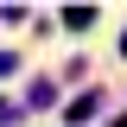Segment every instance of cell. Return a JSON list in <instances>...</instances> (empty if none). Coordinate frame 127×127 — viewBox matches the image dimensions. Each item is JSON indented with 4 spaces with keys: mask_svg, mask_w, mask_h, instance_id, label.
<instances>
[{
    "mask_svg": "<svg viewBox=\"0 0 127 127\" xmlns=\"http://www.w3.org/2000/svg\"><path fill=\"white\" fill-rule=\"evenodd\" d=\"M13 64H19V57H13V51H0V76H13Z\"/></svg>",
    "mask_w": 127,
    "mask_h": 127,
    "instance_id": "3",
    "label": "cell"
},
{
    "mask_svg": "<svg viewBox=\"0 0 127 127\" xmlns=\"http://www.w3.org/2000/svg\"><path fill=\"white\" fill-rule=\"evenodd\" d=\"M89 19H95L89 6H70V13H64V26H70V32H89Z\"/></svg>",
    "mask_w": 127,
    "mask_h": 127,
    "instance_id": "2",
    "label": "cell"
},
{
    "mask_svg": "<svg viewBox=\"0 0 127 127\" xmlns=\"http://www.w3.org/2000/svg\"><path fill=\"white\" fill-rule=\"evenodd\" d=\"M114 127H127V114H121V121H114Z\"/></svg>",
    "mask_w": 127,
    "mask_h": 127,
    "instance_id": "4",
    "label": "cell"
},
{
    "mask_svg": "<svg viewBox=\"0 0 127 127\" xmlns=\"http://www.w3.org/2000/svg\"><path fill=\"white\" fill-rule=\"evenodd\" d=\"M95 108H102V102H95V95H83V102H70V121H76V127H83V121H89V114H95Z\"/></svg>",
    "mask_w": 127,
    "mask_h": 127,
    "instance_id": "1",
    "label": "cell"
}]
</instances>
